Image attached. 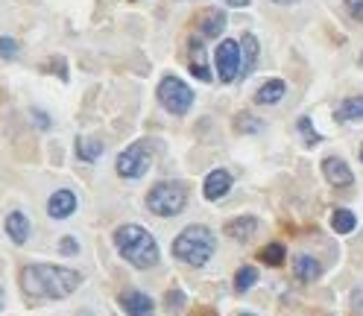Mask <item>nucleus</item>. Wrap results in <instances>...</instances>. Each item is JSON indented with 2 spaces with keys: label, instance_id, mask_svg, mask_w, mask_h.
Here are the masks:
<instances>
[{
  "label": "nucleus",
  "instance_id": "obj_19",
  "mask_svg": "<svg viewBox=\"0 0 363 316\" xmlns=\"http://www.w3.org/2000/svg\"><path fill=\"white\" fill-rule=\"evenodd\" d=\"M6 235L15 243H27V238H29V220L24 217L21 211H12L9 217H6Z\"/></svg>",
  "mask_w": 363,
  "mask_h": 316
},
{
  "label": "nucleus",
  "instance_id": "obj_32",
  "mask_svg": "<svg viewBox=\"0 0 363 316\" xmlns=\"http://www.w3.org/2000/svg\"><path fill=\"white\" fill-rule=\"evenodd\" d=\"M196 316H217V313L208 310V308H200V310H196Z\"/></svg>",
  "mask_w": 363,
  "mask_h": 316
},
{
  "label": "nucleus",
  "instance_id": "obj_27",
  "mask_svg": "<svg viewBox=\"0 0 363 316\" xmlns=\"http://www.w3.org/2000/svg\"><path fill=\"white\" fill-rule=\"evenodd\" d=\"M15 56H18V41L4 36L0 39V59H15Z\"/></svg>",
  "mask_w": 363,
  "mask_h": 316
},
{
  "label": "nucleus",
  "instance_id": "obj_34",
  "mask_svg": "<svg viewBox=\"0 0 363 316\" xmlns=\"http://www.w3.org/2000/svg\"><path fill=\"white\" fill-rule=\"evenodd\" d=\"M79 316H94V313H91V310H82V313H79Z\"/></svg>",
  "mask_w": 363,
  "mask_h": 316
},
{
  "label": "nucleus",
  "instance_id": "obj_13",
  "mask_svg": "<svg viewBox=\"0 0 363 316\" xmlns=\"http://www.w3.org/2000/svg\"><path fill=\"white\" fill-rule=\"evenodd\" d=\"M121 305L129 316H150L153 313V298L146 293H138V290H129L121 296Z\"/></svg>",
  "mask_w": 363,
  "mask_h": 316
},
{
  "label": "nucleus",
  "instance_id": "obj_14",
  "mask_svg": "<svg viewBox=\"0 0 363 316\" xmlns=\"http://www.w3.org/2000/svg\"><path fill=\"white\" fill-rule=\"evenodd\" d=\"M191 74H193L196 79H203V82L211 79L208 62H205V44H203V39H191Z\"/></svg>",
  "mask_w": 363,
  "mask_h": 316
},
{
  "label": "nucleus",
  "instance_id": "obj_9",
  "mask_svg": "<svg viewBox=\"0 0 363 316\" xmlns=\"http://www.w3.org/2000/svg\"><path fill=\"white\" fill-rule=\"evenodd\" d=\"M196 29H200L203 39H217V36H223V29H226V12H220V9H205L200 18H196Z\"/></svg>",
  "mask_w": 363,
  "mask_h": 316
},
{
  "label": "nucleus",
  "instance_id": "obj_38",
  "mask_svg": "<svg viewBox=\"0 0 363 316\" xmlns=\"http://www.w3.org/2000/svg\"><path fill=\"white\" fill-rule=\"evenodd\" d=\"M360 62H363V56H360Z\"/></svg>",
  "mask_w": 363,
  "mask_h": 316
},
{
  "label": "nucleus",
  "instance_id": "obj_28",
  "mask_svg": "<svg viewBox=\"0 0 363 316\" xmlns=\"http://www.w3.org/2000/svg\"><path fill=\"white\" fill-rule=\"evenodd\" d=\"M345 12H349L355 21H363V0H345Z\"/></svg>",
  "mask_w": 363,
  "mask_h": 316
},
{
  "label": "nucleus",
  "instance_id": "obj_22",
  "mask_svg": "<svg viewBox=\"0 0 363 316\" xmlns=\"http://www.w3.org/2000/svg\"><path fill=\"white\" fill-rule=\"evenodd\" d=\"M267 267H278V263L285 261V246L282 243H270L267 249H261V255H258Z\"/></svg>",
  "mask_w": 363,
  "mask_h": 316
},
{
  "label": "nucleus",
  "instance_id": "obj_29",
  "mask_svg": "<svg viewBox=\"0 0 363 316\" xmlns=\"http://www.w3.org/2000/svg\"><path fill=\"white\" fill-rule=\"evenodd\" d=\"M59 252H62V255H76V252H79V243H76L74 238H62V240H59Z\"/></svg>",
  "mask_w": 363,
  "mask_h": 316
},
{
  "label": "nucleus",
  "instance_id": "obj_10",
  "mask_svg": "<svg viewBox=\"0 0 363 316\" xmlns=\"http://www.w3.org/2000/svg\"><path fill=\"white\" fill-rule=\"evenodd\" d=\"M76 211V196L71 191H56L50 196V202H47V214H50L53 220H64L71 217V214Z\"/></svg>",
  "mask_w": 363,
  "mask_h": 316
},
{
  "label": "nucleus",
  "instance_id": "obj_21",
  "mask_svg": "<svg viewBox=\"0 0 363 316\" xmlns=\"http://www.w3.org/2000/svg\"><path fill=\"white\" fill-rule=\"evenodd\" d=\"M357 220H355V214L352 211H345V208H337L331 214V228L337 231V235H349V231H355Z\"/></svg>",
  "mask_w": 363,
  "mask_h": 316
},
{
  "label": "nucleus",
  "instance_id": "obj_11",
  "mask_svg": "<svg viewBox=\"0 0 363 316\" xmlns=\"http://www.w3.org/2000/svg\"><path fill=\"white\" fill-rule=\"evenodd\" d=\"M228 191H232V173L228 170H211L208 179H205V185H203L205 199H220Z\"/></svg>",
  "mask_w": 363,
  "mask_h": 316
},
{
  "label": "nucleus",
  "instance_id": "obj_1",
  "mask_svg": "<svg viewBox=\"0 0 363 316\" xmlns=\"http://www.w3.org/2000/svg\"><path fill=\"white\" fill-rule=\"evenodd\" d=\"M82 284V275L53 263H29L21 273V287L32 298H64Z\"/></svg>",
  "mask_w": 363,
  "mask_h": 316
},
{
  "label": "nucleus",
  "instance_id": "obj_8",
  "mask_svg": "<svg viewBox=\"0 0 363 316\" xmlns=\"http://www.w3.org/2000/svg\"><path fill=\"white\" fill-rule=\"evenodd\" d=\"M226 235L238 240V243H246V240H252L258 235V217H252V214H243V217H235V220H228L226 223Z\"/></svg>",
  "mask_w": 363,
  "mask_h": 316
},
{
  "label": "nucleus",
  "instance_id": "obj_2",
  "mask_svg": "<svg viewBox=\"0 0 363 316\" xmlns=\"http://www.w3.org/2000/svg\"><path fill=\"white\" fill-rule=\"evenodd\" d=\"M114 246H118V252L138 270H150V267H156V263H158V243H156V238L146 228L135 226V223L121 226L118 231H114Z\"/></svg>",
  "mask_w": 363,
  "mask_h": 316
},
{
  "label": "nucleus",
  "instance_id": "obj_24",
  "mask_svg": "<svg viewBox=\"0 0 363 316\" xmlns=\"http://www.w3.org/2000/svg\"><path fill=\"white\" fill-rule=\"evenodd\" d=\"M235 129L243 132V135H255V132L263 129V123L258 118H252V114H238V118H235Z\"/></svg>",
  "mask_w": 363,
  "mask_h": 316
},
{
  "label": "nucleus",
  "instance_id": "obj_17",
  "mask_svg": "<svg viewBox=\"0 0 363 316\" xmlns=\"http://www.w3.org/2000/svg\"><path fill=\"white\" fill-rule=\"evenodd\" d=\"M240 76H246L252 68H255V62H258V39L252 36V32H246V36H240Z\"/></svg>",
  "mask_w": 363,
  "mask_h": 316
},
{
  "label": "nucleus",
  "instance_id": "obj_4",
  "mask_svg": "<svg viewBox=\"0 0 363 316\" xmlns=\"http://www.w3.org/2000/svg\"><path fill=\"white\" fill-rule=\"evenodd\" d=\"M188 205V191L182 181H158V185L146 193V208L158 217H176V214Z\"/></svg>",
  "mask_w": 363,
  "mask_h": 316
},
{
  "label": "nucleus",
  "instance_id": "obj_5",
  "mask_svg": "<svg viewBox=\"0 0 363 316\" xmlns=\"http://www.w3.org/2000/svg\"><path fill=\"white\" fill-rule=\"evenodd\" d=\"M158 103L167 109L170 114H185L193 106V91L191 85H185L179 76H164L158 85Z\"/></svg>",
  "mask_w": 363,
  "mask_h": 316
},
{
  "label": "nucleus",
  "instance_id": "obj_35",
  "mask_svg": "<svg viewBox=\"0 0 363 316\" xmlns=\"http://www.w3.org/2000/svg\"><path fill=\"white\" fill-rule=\"evenodd\" d=\"M0 308H4V293H0Z\"/></svg>",
  "mask_w": 363,
  "mask_h": 316
},
{
  "label": "nucleus",
  "instance_id": "obj_33",
  "mask_svg": "<svg viewBox=\"0 0 363 316\" xmlns=\"http://www.w3.org/2000/svg\"><path fill=\"white\" fill-rule=\"evenodd\" d=\"M273 4H296V0H273Z\"/></svg>",
  "mask_w": 363,
  "mask_h": 316
},
{
  "label": "nucleus",
  "instance_id": "obj_26",
  "mask_svg": "<svg viewBox=\"0 0 363 316\" xmlns=\"http://www.w3.org/2000/svg\"><path fill=\"white\" fill-rule=\"evenodd\" d=\"M182 305H185V293H182V290H170L167 298H164V308H167L170 313H179Z\"/></svg>",
  "mask_w": 363,
  "mask_h": 316
},
{
  "label": "nucleus",
  "instance_id": "obj_6",
  "mask_svg": "<svg viewBox=\"0 0 363 316\" xmlns=\"http://www.w3.org/2000/svg\"><path fill=\"white\" fill-rule=\"evenodd\" d=\"M150 167H153V146L144 141L126 146L118 156V176L123 179H141Z\"/></svg>",
  "mask_w": 363,
  "mask_h": 316
},
{
  "label": "nucleus",
  "instance_id": "obj_36",
  "mask_svg": "<svg viewBox=\"0 0 363 316\" xmlns=\"http://www.w3.org/2000/svg\"><path fill=\"white\" fill-rule=\"evenodd\" d=\"M240 316H255V313H240Z\"/></svg>",
  "mask_w": 363,
  "mask_h": 316
},
{
  "label": "nucleus",
  "instance_id": "obj_23",
  "mask_svg": "<svg viewBox=\"0 0 363 316\" xmlns=\"http://www.w3.org/2000/svg\"><path fill=\"white\" fill-rule=\"evenodd\" d=\"M255 281H258V273L252 267H240L238 275H235V290L238 293H246L249 287H255Z\"/></svg>",
  "mask_w": 363,
  "mask_h": 316
},
{
  "label": "nucleus",
  "instance_id": "obj_37",
  "mask_svg": "<svg viewBox=\"0 0 363 316\" xmlns=\"http://www.w3.org/2000/svg\"><path fill=\"white\" fill-rule=\"evenodd\" d=\"M360 161H363V146H360Z\"/></svg>",
  "mask_w": 363,
  "mask_h": 316
},
{
  "label": "nucleus",
  "instance_id": "obj_18",
  "mask_svg": "<svg viewBox=\"0 0 363 316\" xmlns=\"http://www.w3.org/2000/svg\"><path fill=\"white\" fill-rule=\"evenodd\" d=\"M334 118L340 123H355V121H363V97H349L343 99V103L337 106Z\"/></svg>",
  "mask_w": 363,
  "mask_h": 316
},
{
  "label": "nucleus",
  "instance_id": "obj_12",
  "mask_svg": "<svg viewBox=\"0 0 363 316\" xmlns=\"http://www.w3.org/2000/svg\"><path fill=\"white\" fill-rule=\"evenodd\" d=\"M322 173H325V179L331 181V185H337V188H345V185H352V170H349V164H345L343 158H325L322 161Z\"/></svg>",
  "mask_w": 363,
  "mask_h": 316
},
{
  "label": "nucleus",
  "instance_id": "obj_25",
  "mask_svg": "<svg viewBox=\"0 0 363 316\" xmlns=\"http://www.w3.org/2000/svg\"><path fill=\"white\" fill-rule=\"evenodd\" d=\"M299 132H302V141L308 144V146H317L320 144V135H317V129H313V123L308 121V118H299Z\"/></svg>",
  "mask_w": 363,
  "mask_h": 316
},
{
  "label": "nucleus",
  "instance_id": "obj_15",
  "mask_svg": "<svg viewBox=\"0 0 363 316\" xmlns=\"http://www.w3.org/2000/svg\"><path fill=\"white\" fill-rule=\"evenodd\" d=\"M320 273H322V267H320V261L317 258H310V255H299L293 261V275L302 281V284H310V281H317L320 278Z\"/></svg>",
  "mask_w": 363,
  "mask_h": 316
},
{
  "label": "nucleus",
  "instance_id": "obj_31",
  "mask_svg": "<svg viewBox=\"0 0 363 316\" xmlns=\"http://www.w3.org/2000/svg\"><path fill=\"white\" fill-rule=\"evenodd\" d=\"M226 6H235V9H240V6H249V0H223Z\"/></svg>",
  "mask_w": 363,
  "mask_h": 316
},
{
  "label": "nucleus",
  "instance_id": "obj_20",
  "mask_svg": "<svg viewBox=\"0 0 363 316\" xmlns=\"http://www.w3.org/2000/svg\"><path fill=\"white\" fill-rule=\"evenodd\" d=\"M103 141L100 138H88V135H79L76 138V156L82 158V161H97V158H100L103 156Z\"/></svg>",
  "mask_w": 363,
  "mask_h": 316
},
{
  "label": "nucleus",
  "instance_id": "obj_3",
  "mask_svg": "<svg viewBox=\"0 0 363 316\" xmlns=\"http://www.w3.org/2000/svg\"><path fill=\"white\" fill-rule=\"evenodd\" d=\"M214 249H217V238H214V231L208 226H188L173 240V255L182 263H188V267H205Z\"/></svg>",
  "mask_w": 363,
  "mask_h": 316
},
{
  "label": "nucleus",
  "instance_id": "obj_30",
  "mask_svg": "<svg viewBox=\"0 0 363 316\" xmlns=\"http://www.w3.org/2000/svg\"><path fill=\"white\" fill-rule=\"evenodd\" d=\"M32 118L39 121V126H41V129L50 126V121H47V114H44V111H39V109H32Z\"/></svg>",
  "mask_w": 363,
  "mask_h": 316
},
{
  "label": "nucleus",
  "instance_id": "obj_16",
  "mask_svg": "<svg viewBox=\"0 0 363 316\" xmlns=\"http://www.w3.org/2000/svg\"><path fill=\"white\" fill-rule=\"evenodd\" d=\"M287 85H285V79H270V82H263V85L255 91V103L258 106H275L278 99L285 97Z\"/></svg>",
  "mask_w": 363,
  "mask_h": 316
},
{
  "label": "nucleus",
  "instance_id": "obj_7",
  "mask_svg": "<svg viewBox=\"0 0 363 316\" xmlns=\"http://www.w3.org/2000/svg\"><path fill=\"white\" fill-rule=\"evenodd\" d=\"M214 68H217L220 82H235L240 76V41H220L217 53H214Z\"/></svg>",
  "mask_w": 363,
  "mask_h": 316
}]
</instances>
